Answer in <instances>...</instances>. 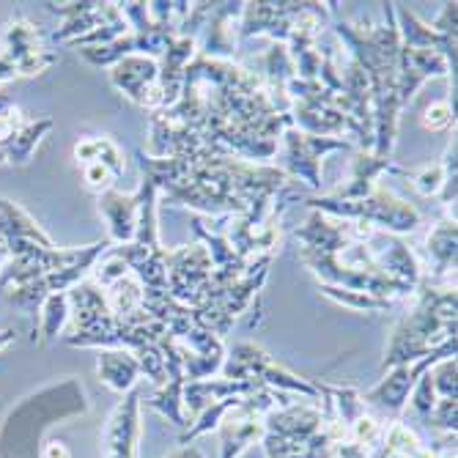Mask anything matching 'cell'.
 <instances>
[{
	"label": "cell",
	"instance_id": "1",
	"mask_svg": "<svg viewBox=\"0 0 458 458\" xmlns=\"http://www.w3.org/2000/svg\"><path fill=\"white\" fill-rule=\"evenodd\" d=\"M300 259L321 280L377 300L398 302L418 291L423 272L406 242L354 220H335L313 212L297 228Z\"/></svg>",
	"mask_w": 458,
	"mask_h": 458
},
{
	"label": "cell",
	"instance_id": "2",
	"mask_svg": "<svg viewBox=\"0 0 458 458\" xmlns=\"http://www.w3.org/2000/svg\"><path fill=\"white\" fill-rule=\"evenodd\" d=\"M140 171L165 192L168 206H190L203 215H247L256 206L275 203L277 195L294 184L285 171L272 165H256L233 157H200V159H157L138 151Z\"/></svg>",
	"mask_w": 458,
	"mask_h": 458
},
{
	"label": "cell",
	"instance_id": "3",
	"mask_svg": "<svg viewBox=\"0 0 458 458\" xmlns=\"http://www.w3.org/2000/svg\"><path fill=\"white\" fill-rule=\"evenodd\" d=\"M385 25H354L338 22L335 33L349 47V58L360 64L370 86V107H373V154H393L398 135V50L401 38L395 28V4H382Z\"/></svg>",
	"mask_w": 458,
	"mask_h": 458
},
{
	"label": "cell",
	"instance_id": "4",
	"mask_svg": "<svg viewBox=\"0 0 458 458\" xmlns=\"http://www.w3.org/2000/svg\"><path fill=\"white\" fill-rule=\"evenodd\" d=\"M414 294H418V302L395 324L382 368L414 362L455 341V280L437 283L423 277Z\"/></svg>",
	"mask_w": 458,
	"mask_h": 458
},
{
	"label": "cell",
	"instance_id": "5",
	"mask_svg": "<svg viewBox=\"0 0 458 458\" xmlns=\"http://www.w3.org/2000/svg\"><path fill=\"white\" fill-rule=\"evenodd\" d=\"M305 203L310 206L313 212H321L327 217L365 223V225H373V228L395 233V236L406 233V231H414L423 220L414 206L395 198L385 187H377L368 198H360V200H335L329 195H321V198H305Z\"/></svg>",
	"mask_w": 458,
	"mask_h": 458
},
{
	"label": "cell",
	"instance_id": "6",
	"mask_svg": "<svg viewBox=\"0 0 458 458\" xmlns=\"http://www.w3.org/2000/svg\"><path fill=\"white\" fill-rule=\"evenodd\" d=\"M447 357H455V341L434 349L431 354L414 360V362H406V365H398V368H390V377H385L377 387L368 390L362 398V403H370V406H379L382 411H387L390 418H398L403 411L406 401H409V393L414 387L426 370H431L439 360H447Z\"/></svg>",
	"mask_w": 458,
	"mask_h": 458
},
{
	"label": "cell",
	"instance_id": "7",
	"mask_svg": "<svg viewBox=\"0 0 458 458\" xmlns=\"http://www.w3.org/2000/svg\"><path fill=\"white\" fill-rule=\"evenodd\" d=\"M285 138V176L305 182L310 190H321V157L332 151H352V140L344 138H316L297 127H288Z\"/></svg>",
	"mask_w": 458,
	"mask_h": 458
},
{
	"label": "cell",
	"instance_id": "8",
	"mask_svg": "<svg viewBox=\"0 0 458 458\" xmlns=\"http://www.w3.org/2000/svg\"><path fill=\"white\" fill-rule=\"evenodd\" d=\"M212 259L203 244L168 250V294L176 302L195 308L203 285L212 277Z\"/></svg>",
	"mask_w": 458,
	"mask_h": 458
},
{
	"label": "cell",
	"instance_id": "9",
	"mask_svg": "<svg viewBox=\"0 0 458 458\" xmlns=\"http://www.w3.org/2000/svg\"><path fill=\"white\" fill-rule=\"evenodd\" d=\"M308 9V4H275V0H259V4H244L242 17L236 22L239 38L253 36H269L272 41L285 45L291 28L300 20V14Z\"/></svg>",
	"mask_w": 458,
	"mask_h": 458
},
{
	"label": "cell",
	"instance_id": "10",
	"mask_svg": "<svg viewBox=\"0 0 458 458\" xmlns=\"http://www.w3.org/2000/svg\"><path fill=\"white\" fill-rule=\"evenodd\" d=\"M45 6L47 12L64 17V25L55 33H50V41L58 47L61 45L74 47L80 38H86L89 33L121 17L118 4H45Z\"/></svg>",
	"mask_w": 458,
	"mask_h": 458
},
{
	"label": "cell",
	"instance_id": "11",
	"mask_svg": "<svg viewBox=\"0 0 458 458\" xmlns=\"http://www.w3.org/2000/svg\"><path fill=\"white\" fill-rule=\"evenodd\" d=\"M146 192H148V179L146 176H143V182H140V187L135 192H118L115 187L99 192L97 203H99V212H102V217L107 223V231H110V244H130L135 239Z\"/></svg>",
	"mask_w": 458,
	"mask_h": 458
},
{
	"label": "cell",
	"instance_id": "12",
	"mask_svg": "<svg viewBox=\"0 0 458 458\" xmlns=\"http://www.w3.org/2000/svg\"><path fill=\"white\" fill-rule=\"evenodd\" d=\"M455 69L447 64V58L437 50L423 47H403L398 50V105H409L418 94V89L431 77H447Z\"/></svg>",
	"mask_w": 458,
	"mask_h": 458
},
{
	"label": "cell",
	"instance_id": "13",
	"mask_svg": "<svg viewBox=\"0 0 458 458\" xmlns=\"http://www.w3.org/2000/svg\"><path fill=\"white\" fill-rule=\"evenodd\" d=\"M140 393L132 387L110 414L105 428V458H138L140 439Z\"/></svg>",
	"mask_w": 458,
	"mask_h": 458
},
{
	"label": "cell",
	"instance_id": "14",
	"mask_svg": "<svg viewBox=\"0 0 458 458\" xmlns=\"http://www.w3.org/2000/svg\"><path fill=\"white\" fill-rule=\"evenodd\" d=\"M244 4H215L198 36V55L212 61H231L236 53V20Z\"/></svg>",
	"mask_w": 458,
	"mask_h": 458
},
{
	"label": "cell",
	"instance_id": "15",
	"mask_svg": "<svg viewBox=\"0 0 458 458\" xmlns=\"http://www.w3.org/2000/svg\"><path fill=\"white\" fill-rule=\"evenodd\" d=\"M157 77H159V61L146 55H130L110 66L113 86L143 110L151 99V91L157 89Z\"/></svg>",
	"mask_w": 458,
	"mask_h": 458
},
{
	"label": "cell",
	"instance_id": "16",
	"mask_svg": "<svg viewBox=\"0 0 458 458\" xmlns=\"http://www.w3.org/2000/svg\"><path fill=\"white\" fill-rule=\"evenodd\" d=\"M382 174L409 176V171L398 168V165H393V159H387V157H377V154H370V151H357L354 159H352V179H349V184L338 187L329 198H335V200H360V198H368L373 190L379 187L377 179Z\"/></svg>",
	"mask_w": 458,
	"mask_h": 458
},
{
	"label": "cell",
	"instance_id": "17",
	"mask_svg": "<svg viewBox=\"0 0 458 458\" xmlns=\"http://www.w3.org/2000/svg\"><path fill=\"white\" fill-rule=\"evenodd\" d=\"M395 28L403 47H423V50H437L447 58V64L455 69V36L434 30L428 22L418 20L406 6L395 4Z\"/></svg>",
	"mask_w": 458,
	"mask_h": 458
},
{
	"label": "cell",
	"instance_id": "18",
	"mask_svg": "<svg viewBox=\"0 0 458 458\" xmlns=\"http://www.w3.org/2000/svg\"><path fill=\"white\" fill-rule=\"evenodd\" d=\"M411 184L423 198H437L445 209L455 203V140L447 146L445 157L434 165H423L420 171L411 174Z\"/></svg>",
	"mask_w": 458,
	"mask_h": 458
},
{
	"label": "cell",
	"instance_id": "19",
	"mask_svg": "<svg viewBox=\"0 0 458 458\" xmlns=\"http://www.w3.org/2000/svg\"><path fill=\"white\" fill-rule=\"evenodd\" d=\"M45 47V36L41 30L28 22L25 17H14L12 22L4 25L0 30V53H4L9 61H14V66L20 69L25 61H30L33 55H38Z\"/></svg>",
	"mask_w": 458,
	"mask_h": 458
},
{
	"label": "cell",
	"instance_id": "20",
	"mask_svg": "<svg viewBox=\"0 0 458 458\" xmlns=\"http://www.w3.org/2000/svg\"><path fill=\"white\" fill-rule=\"evenodd\" d=\"M97 373L102 385L113 393H130L140 379V365L127 349H102L97 360Z\"/></svg>",
	"mask_w": 458,
	"mask_h": 458
},
{
	"label": "cell",
	"instance_id": "21",
	"mask_svg": "<svg viewBox=\"0 0 458 458\" xmlns=\"http://www.w3.org/2000/svg\"><path fill=\"white\" fill-rule=\"evenodd\" d=\"M455 242H458V228L455 217H445L426 239L428 244V259L434 264V275L428 280H455Z\"/></svg>",
	"mask_w": 458,
	"mask_h": 458
},
{
	"label": "cell",
	"instance_id": "22",
	"mask_svg": "<svg viewBox=\"0 0 458 458\" xmlns=\"http://www.w3.org/2000/svg\"><path fill=\"white\" fill-rule=\"evenodd\" d=\"M0 231H4L9 239L20 236V239H30L41 247H55L53 239L38 228V223L9 198H0Z\"/></svg>",
	"mask_w": 458,
	"mask_h": 458
},
{
	"label": "cell",
	"instance_id": "23",
	"mask_svg": "<svg viewBox=\"0 0 458 458\" xmlns=\"http://www.w3.org/2000/svg\"><path fill=\"white\" fill-rule=\"evenodd\" d=\"M74 159H77L80 165L99 162V165H105V168H107L115 179H121L123 171H127L121 148H118V146L113 143V138H107V135H99V138H82V140L74 146Z\"/></svg>",
	"mask_w": 458,
	"mask_h": 458
},
{
	"label": "cell",
	"instance_id": "24",
	"mask_svg": "<svg viewBox=\"0 0 458 458\" xmlns=\"http://www.w3.org/2000/svg\"><path fill=\"white\" fill-rule=\"evenodd\" d=\"M69 324V297L66 294H50L38 308V318L33 327V341L53 344Z\"/></svg>",
	"mask_w": 458,
	"mask_h": 458
},
{
	"label": "cell",
	"instance_id": "25",
	"mask_svg": "<svg viewBox=\"0 0 458 458\" xmlns=\"http://www.w3.org/2000/svg\"><path fill=\"white\" fill-rule=\"evenodd\" d=\"M55 127L53 118H36V121H25V127L4 146L6 151V162L12 165H28L36 146L41 143V138H45L50 130Z\"/></svg>",
	"mask_w": 458,
	"mask_h": 458
},
{
	"label": "cell",
	"instance_id": "26",
	"mask_svg": "<svg viewBox=\"0 0 458 458\" xmlns=\"http://www.w3.org/2000/svg\"><path fill=\"white\" fill-rule=\"evenodd\" d=\"M318 291L324 297H329L332 302H338L344 308H352V310H365V313H387L395 308V302H387V300H377L370 294H362V291H346V288H335V285H318Z\"/></svg>",
	"mask_w": 458,
	"mask_h": 458
},
{
	"label": "cell",
	"instance_id": "27",
	"mask_svg": "<svg viewBox=\"0 0 458 458\" xmlns=\"http://www.w3.org/2000/svg\"><path fill=\"white\" fill-rule=\"evenodd\" d=\"M411 398V409H414V414L423 420V423H428V418H431V411H434V406H437V390H434V379H431V370H426L423 377L414 382V387H411V393H409Z\"/></svg>",
	"mask_w": 458,
	"mask_h": 458
},
{
	"label": "cell",
	"instance_id": "28",
	"mask_svg": "<svg viewBox=\"0 0 458 458\" xmlns=\"http://www.w3.org/2000/svg\"><path fill=\"white\" fill-rule=\"evenodd\" d=\"M453 105H455V97L445 99V102H434L426 107L423 113V127L431 130V132H442V130H450L455 123V113H453Z\"/></svg>",
	"mask_w": 458,
	"mask_h": 458
},
{
	"label": "cell",
	"instance_id": "29",
	"mask_svg": "<svg viewBox=\"0 0 458 458\" xmlns=\"http://www.w3.org/2000/svg\"><path fill=\"white\" fill-rule=\"evenodd\" d=\"M22 127H25V118H22V113H20V107L14 102L0 110V148H4Z\"/></svg>",
	"mask_w": 458,
	"mask_h": 458
},
{
	"label": "cell",
	"instance_id": "30",
	"mask_svg": "<svg viewBox=\"0 0 458 458\" xmlns=\"http://www.w3.org/2000/svg\"><path fill=\"white\" fill-rule=\"evenodd\" d=\"M80 168H82V179H86V184H89L91 190H97V192L110 190V187H113V182H115V176L105 168V165H99V162L80 165Z\"/></svg>",
	"mask_w": 458,
	"mask_h": 458
},
{
	"label": "cell",
	"instance_id": "31",
	"mask_svg": "<svg viewBox=\"0 0 458 458\" xmlns=\"http://www.w3.org/2000/svg\"><path fill=\"white\" fill-rule=\"evenodd\" d=\"M434 30H439V33H450V36H455V4H445L442 6V12H439V17L434 20V22H428Z\"/></svg>",
	"mask_w": 458,
	"mask_h": 458
},
{
	"label": "cell",
	"instance_id": "32",
	"mask_svg": "<svg viewBox=\"0 0 458 458\" xmlns=\"http://www.w3.org/2000/svg\"><path fill=\"white\" fill-rule=\"evenodd\" d=\"M38 458H72V453H69V447H66L64 442H58V439H50L45 447H41Z\"/></svg>",
	"mask_w": 458,
	"mask_h": 458
},
{
	"label": "cell",
	"instance_id": "33",
	"mask_svg": "<svg viewBox=\"0 0 458 458\" xmlns=\"http://www.w3.org/2000/svg\"><path fill=\"white\" fill-rule=\"evenodd\" d=\"M20 74H17V66H14V61H9L4 53H0V86H6V82H12V80H17Z\"/></svg>",
	"mask_w": 458,
	"mask_h": 458
},
{
	"label": "cell",
	"instance_id": "34",
	"mask_svg": "<svg viewBox=\"0 0 458 458\" xmlns=\"http://www.w3.org/2000/svg\"><path fill=\"white\" fill-rule=\"evenodd\" d=\"M12 253H9V236L0 231V272H4V267L9 264Z\"/></svg>",
	"mask_w": 458,
	"mask_h": 458
},
{
	"label": "cell",
	"instance_id": "35",
	"mask_svg": "<svg viewBox=\"0 0 458 458\" xmlns=\"http://www.w3.org/2000/svg\"><path fill=\"white\" fill-rule=\"evenodd\" d=\"M14 344H17V332L14 329H0V352H6Z\"/></svg>",
	"mask_w": 458,
	"mask_h": 458
},
{
	"label": "cell",
	"instance_id": "36",
	"mask_svg": "<svg viewBox=\"0 0 458 458\" xmlns=\"http://www.w3.org/2000/svg\"><path fill=\"white\" fill-rule=\"evenodd\" d=\"M12 105V97H6L4 91H0V110H4V107H9Z\"/></svg>",
	"mask_w": 458,
	"mask_h": 458
},
{
	"label": "cell",
	"instance_id": "37",
	"mask_svg": "<svg viewBox=\"0 0 458 458\" xmlns=\"http://www.w3.org/2000/svg\"><path fill=\"white\" fill-rule=\"evenodd\" d=\"M0 165H6V151L4 148H0Z\"/></svg>",
	"mask_w": 458,
	"mask_h": 458
}]
</instances>
